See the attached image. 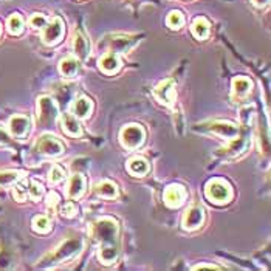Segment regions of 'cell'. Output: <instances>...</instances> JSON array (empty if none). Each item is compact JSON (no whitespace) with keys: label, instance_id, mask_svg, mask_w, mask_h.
Segmentation results:
<instances>
[{"label":"cell","instance_id":"4dcf8cb0","mask_svg":"<svg viewBox=\"0 0 271 271\" xmlns=\"http://www.w3.org/2000/svg\"><path fill=\"white\" fill-rule=\"evenodd\" d=\"M64 177H65V170L61 166L55 164L50 170V175H48V182H50L52 185H58L64 180Z\"/></svg>","mask_w":271,"mask_h":271},{"label":"cell","instance_id":"9c48e42d","mask_svg":"<svg viewBox=\"0 0 271 271\" xmlns=\"http://www.w3.org/2000/svg\"><path fill=\"white\" fill-rule=\"evenodd\" d=\"M154 96L158 100V103L172 107L175 103V82L174 79H166L163 82H160L155 90H154Z\"/></svg>","mask_w":271,"mask_h":271},{"label":"cell","instance_id":"f546056e","mask_svg":"<svg viewBox=\"0 0 271 271\" xmlns=\"http://www.w3.org/2000/svg\"><path fill=\"white\" fill-rule=\"evenodd\" d=\"M42 195H43V186L40 183L31 180L28 183V199H31V200L36 202V200L42 199Z\"/></svg>","mask_w":271,"mask_h":271},{"label":"cell","instance_id":"8fae6325","mask_svg":"<svg viewBox=\"0 0 271 271\" xmlns=\"http://www.w3.org/2000/svg\"><path fill=\"white\" fill-rule=\"evenodd\" d=\"M205 221V211L202 206H191L183 215V228L188 231L197 230L203 225Z\"/></svg>","mask_w":271,"mask_h":271},{"label":"cell","instance_id":"4316f807","mask_svg":"<svg viewBox=\"0 0 271 271\" xmlns=\"http://www.w3.org/2000/svg\"><path fill=\"white\" fill-rule=\"evenodd\" d=\"M33 230L36 231V233H48L52 230V221H50V218L48 217H45V215H36L34 218H33Z\"/></svg>","mask_w":271,"mask_h":271},{"label":"cell","instance_id":"52a82bcc","mask_svg":"<svg viewBox=\"0 0 271 271\" xmlns=\"http://www.w3.org/2000/svg\"><path fill=\"white\" fill-rule=\"evenodd\" d=\"M36 151L39 154H43L47 157H58L64 154L65 147L64 144L53 135H43L36 143Z\"/></svg>","mask_w":271,"mask_h":271},{"label":"cell","instance_id":"74e56055","mask_svg":"<svg viewBox=\"0 0 271 271\" xmlns=\"http://www.w3.org/2000/svg\"><path fill=\"white\" fill-rule=\"evenodd\" d=\"M0 33H2V25H0Z\"/></svg>","mask_w":271,"mask_h":271},{"label":"cell","instance_id":"7402d4cb","mask_svg":"<svg viewBox=\"0 0 271 271\" xmlns=\"http://www.w3.org/2000/svg\"><path fill=\"white\" fill-rule=\"evenodd\" d=\"M135 43V37H130V36H116L110 40V50L112 53L118 52V53H122V52H127L129 48Z\"/></svg>","mask_w":271,"mask_h":271},{"label":"cell","instance_id":"30bf717a","mask_svg":"<svg viewBox=\"0 0 271 271\" xmlns=\"http://www.w3.org/2000/svg\"><path fill=\"white\" fill-rule=\"evenodd\" d=\"M186 188L182 185H170L164 191V203L169 208H178L185 203L186 200Z\"/></svg>","mask_w":271,"mask_h":271},{"label":"cell","instance_id":"d6986e66","mask_svg":"<svg viewBox=\"0 0 271 271\" xmlns=\"http://www.w3.org/2000/svg\"><path fill=\"white\" fill-rule=\"evenodd\" d=\"M73 48H75V55L78 59L85 61L90 55V45L88 40L78 31L75 33V39H73Z\"/></svg>","mask_w":271,"mask_h":271},{"label":"cell","instance_id":"7a4b0ae2","mask_svg":"<svg viewBox=\"0 0 271 271\" xmlns=\"http://www.w3.org/2000/svg\"><path fill=\"white\" fill-rule=\"evenodd\" d=\"M82 240L81 239H67L65 242H62L58 248L48 254L43 262H47L48 265H53V263H59L64 260L71 259L73 256H76L81 250H82Z\"/></svg>","mask_w":271,"mask_h":271},{"label":"cell","instance_id":"d590c367","mask_svg":"<svg viewBox=\"0 0 271 271\" xmlns=\"http://www.w3.org/2000/svg\"><path fill=\"white\" fill-rule=\"evenodd\" d=\"M194 269H220L217 265H195Z\"/></svg>","mask_w":271,"mask_h":271},{"label":"cell","instance_id":"3957f363","mask_svg":"<svg viewBox=\"0 0 271 271\" xmlns=\"http://www.w3.org/2000/svg\"><path fill=\"white\" fill-rule=\"evenodd\" d=\"M205 195L214 205H227L233 199V189L227 182L220 178H214L206 185Z\"/></svg>","mask_w":271,"mask_h":271},{"label":"cell","instance_id":"2e32d148","mask_svg":"<svg viewBox=\"0 0 271 271\" xmlns=\"http://www.w3.org/2000/svg\"><path fill=\"white\" fill-rule=\"evenodd\" d=\"M149 163L143 157H133L127 161V170L133 177H144L149 172Z\"/></svg>","mask_w":271,"mask_h":271},{"label":"cell","instance_id":"9a60e30c","mask_svg":"<svg viewBox=\"0 0 271 271\" xmlns=\"http://www.w3.org/2000/svg\"><path fill=\"white\" fill-rule=\"evenodd\" d=\"M62 129L70 137H81L82 135V127L79 124L78 118L75 115H71V113H64L62 115Z\"/></svg>","mask_w":271,"mask_h":271},{"label":"cell","instance_id":"8992f818","mask_svg":"<svg viewBox=\"0 0 271 271\" xmlns=\"http://www.w3.org/2000/svg\"><path fill=\"white\" fill-rule=\"evenodd\" d=\"M65 27L61 17H53L50 22H47L42 28V40L47 45H55L58 43L64 36Z\"/></svg>","mask_w":271,"mask_h":271},{"label":"cell","instance_id":"d6a6232c","mask_svg":"<svg viewBox=\"0 0 271 271\" xmlns=\"http://www.w3.org/2000/svg\"><path fill=\"white\" fill-rule=\"evenodd\" d=\"M59 212H61V215H64V217H73V215H76L78 208H76V205L73 203V202H67V203H64V205L61 206Z\"/></svg>","mask_w":271,"mask_h":271},{"label":"cell","instance_id":"7c38bea8","mask_svg":"<svg viewBox=\"0 0 271 271\" xmlns=\"http://www.w3.org/2000/svg\"><path fill=\"white\" fill-rule=\"evenodd\" d=\"M31 121L28 116L23 115H16L10 119V133L14 138H25L30 132Z\"/></svg>","mask_w":271,"mask_h":271},{"label":"cell","instance_id":"5bb4252c","mask_svg":"<svg viewBox=\"0 0 271 271\" xmlns=\"http://www.w3.org/2000/svg\"><path fill=\"white\" fill-rule=\"evenodd\" d=\"M92 110H93V104L85 96L78 98V100L73 101L71 104V115H75L76 118H81V119L88 118L92 115Z\"/></svg>","mask_w":271,"mask_h":271},{"label":"cell","instance_id":"ffe728a7","mask_svg":"<svg viewBox=\"0 0 271 271\" xmlns=\"http://www.w3.org/2000/svg\"><path fill=\"white\" fill-rule=\"evenodd\" d=\"M95 192L98 197H103V199H116L118 197V186L109 180H104L101 183H98L95 186Z\"/></svg>","mask_w":271,"mask_h":271},{"label":"cell","instance_id":"484cf974","mask_svg":"<svg viewBox=\"0 0 271 271\" xmlns=\"http://www.w3.org/2000/svg\"><path fill=\"white\" fill-rule=\"evenodd\" d=\"M28 183H30V180H27V178H19L16 182L13 195L17 202H25L28 199Z\"/></svg>","mask_w":271,"mask_h":271},{"label":"cell","instance_id":"ac0fdd59","mask_svg":"<svg viewBox=\"0 0 271 271\" xmlns=\"http://www.w3.org/2000/svg\"><path fill=\"white\" fill-rule=\"evenodd\" d=\"M59 71L64 78H75L79 73V61L73 56L62 59L59 64Z\"/></svg>","mask_w":271,"mask_h":271},{"label":"cell","instance_id":"cb8c5ba5","mask_svg":"<svg viewBox=\"0 0 271 271\" xmlns=\"http://www.w3.org/2000/svg\"><path fill=\"white\" fill-rule=\"evenodd\" d=\"M192 34L200 40L206 39L209 34V22L205 17H197L192 23Z\"/></svg>","mask_w":271,"mask_h":271},{"label":"cell","instance_id":"f1b7e54d","mask_svg":"<svg viewBox=\"0 0 271 271\" xmlns=\"http://www.w3.org/2000/svg\"><path fill=\"white\" fill-rule=\"evenodd\" d=\"M183 22H185V17L180 11H170L167 19H166V23H167V27L172 28V30H178L182 28L183 25Z\"/></svg>","mask_w":271,"mask_h":271},{"label":"cell","instance_id":"8d00e7d4","mask_svg":"<svg viewBox=\"0 0 271 271\" xmlns=\"http://www.w3.org/2000/svg\"><path fill=\"white\" fill-rule=\"evenodd\" d=\"M268 2L269 0H253V4L256 7H265V5H268Z\"/></svg>","mask_w":271,"mask_h":271},{"label":"cell","instance_id":"4fadbf2b","mask_svg":"<svg viewBox=\"0 0 271 271\" xmlns=\"http://www.w3.org/2000/svg\"><path fill=\"white\" fill-rule=\"evenodd\" d=\"M85 177L81 174H73L68 180L67 185V197L71 200H78L82 197V194L85 192Z\"/></svg>","mask_w":271,"mask_h":271},{"label":"cell","instance_id":"1f68e13d","mask_svg":"<svg viewBox=\"0 0 271 271\" xmlns=\"http://www.w3.org/2000/svg\"><path fill=\"white\" fill-rule=\"evenodd\" d=\"M20 177V172H0V186H8L16 183Z\"/></svg>","mask_w":271,"mask_h":271},{"label":"cell","instance_id":"5b68a950","mask_svg":"<svg viewBox=\"0 0 271 271\" xmlns=\"http://www.w3.org/2000/svg\"><path fill=\"white\" fill-rule=\"evenodd\" d=\"M146 140V130L140 124H129L119 132V141L126 149H137Z\"/></svg>","mask_w":271,"mask_h":271},{"label":"cell","instance_id":"6da1fadb","mask_svg":"<svg viewBox=\"0 0 271 271\" xmlns=\"http://www.w3.org/2000/svg\"><path fill=\"white\" fill-rule=\"evenodd\" d=\"M118 234H119V227L118 221L112 217H103L96 220L92 227V237L103 245H118Z\"/></svg>","mask_w":271,"mask_h":271},{"label":"cell","instance_id":"e0dca14e","mask_svg":"<svg viewBox=\"0 0 271 271\" xmlns=\"http://www.w3.org/2000/svg\"><path fill=\"white\" fill-rule=\"evenodd\" d=\"M118 256H119L118 245H103V246H100V251H98V257H100L101 263H104V265L115 263Z\"/></svg>","mask_w":271,"mask_h":271},{"label":"cell","instance_id":"603a6c76","mask_svg":"<svg viewBox=\"0 0 271 271\" xmlns=\"http://www.w3.org/2000/svg\"><path fill=\"white\" fill-rule=\"evenodd\" d=\"M251 87H253V84L248 78H243V76L236 78L233 81V96L243 98L251 92Z\"/></svg>","mask_w":271,"mask_h":271},{"label":"cell","instance_id":"277c9868","mask_svg":"<svg viewBox=\"0 0 271 271\" xmlns=\"http://www.w3.org/2000/svg\"><path fill=\"white\" fill-rule=\"evenodd\" d=\"M59 115L56 101L52 96H40L37 100V118L42 127H52Z\"/></svg>","mask_w":271,"mask_h":271},{"label":"cell","instance_id":"d4e9b609","mask_svg":"<svg viewBox=\"0 0 271 271\" xmlns=\"http://www.w3.org/2000/svg\"><path fill=\"white\" fill-rule=\"evenodd\" d=\"M246 146H248V137H245V138H233L230 146L225 147V154H230V155H240L242 152H245L246 149Z\"/></svg>","mask_w":271,"mask_h":271},{"label":"cell","instance_id":"83f0119b","mask_svg":"<svg viewBox=\"0 0 271 271\" xmlns=\"http://www.w3.org/2000/svg\"><path fill=\"white\" fill-rule=\"evenodd\" d=\"M7 27H8V31L14 36L20 34L23 31V19L19 16V14H13L10 19H8V23H7Z\"/></svg>","mask_w":271,"mask_h":271},{"label":"cell","instance_id":"ba28073f","mask_svg":"<svg viewBox=\"0 0 271 271\" xmlns=\"http://www.w3.org/2000/svg\"><path fill=\"white\" fill-rule=\"evenodd\" d=\"M202 129L212 132V133H215L221 138H227V140H233L239 135V127L234 124V122H230V121H211V122L203 124Z\"/></svg>","mask_w":271,"mask_h":271},{"label":"cell","instance_id":"44dd1931","mask_svg":"<svg viewBox=\"0 0 271 271\" xmlns=\"http://www.w3.org/2000/svg\"><path fill=\"white\" fill-rule=\"evenodd\" d=\"M100 68L107 73V75H113L116 73L119 68H121V62H119V58L115 55V53H107L101 61H100Z\"/></svg>","mask_w":271,"mask_h":271},{"label":"cell","instance_id":"836d02e7","mask_svg":"<svg viewBox=\"0 0 271 271\" xmlns=\"http://www.w3.org/2000/svg\"><path fill=\"white\" fill-rule=\"evenodd\" d=\"M45 23H47V19H45L43 14H33L31 19H30V25L34 30H42Z\"/></svg>","mask_w":271,"mask_h":271},{"label":"cell","instance_id":"e575fe53","mask_svg":"<svg viewBox=\"0 0 271 271\" xmlns=\"http://www.w3.org/2000/svg\"><path fill=\"white\" fill-rule=\"evenodd\" d=\"M59 195L56 194V192H50L47 195V206L48 208H52V209H55L58 205H59Z\"/></svg>","mask_w":271,"mask_h":271}]
</instances>
